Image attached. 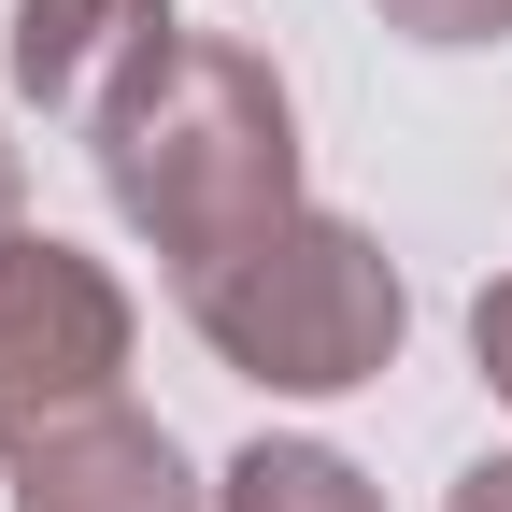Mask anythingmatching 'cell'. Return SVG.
<instances>
[{
    "instance_id": "obj_1",
    "label": "cell",
    "mask_w": 512,
    "mask_h": 512,
    "mask_svg": "<svg viewBox=\"0 0 512 512\" xmlns=\"http://www.w3.org/2000/svg\"><path fill=\"white\" fill-rule=\"evenodd\" d=\"M100 185H114V214L171 256V285L200 299L228 256H256L299 214V114L271 86V57L171 43L157 72L100 114Z\"/></svg>"
},
{
    "instance_id": "obj_2",
    "label": "cell",
    "mask_w": 512,
    "mask_h": 512,
    "mask_svg": "<svg viewBox=\"0 0 512 512\" xmlns=\"http://www.w3.org/2000/svg\"><path fill=\"white\" fill-rule=\"evenodd\" d=\"M185 313H200V342L242 384H285V399H342V384H370L399 356V271H384V242L342 228V214H285Z\"/></svg>"
},
{
    "instance_id": "obj_3",
    "label": "cell",
    "mask_w": 512,
    "mask_h": 512,
    "mask_svg": "<svg viewBox=\"0 0 512 512\" xmlns=\"http://www.w3.org/2000/svg\"><path fill=\"white\" fill-rule=\"evenodd\" d=\"M114 370H128L114 271L72 256V242H43V228H15V242H0V456H29L43 427L100 413Z\"/></svg>"
},
{
    "instance_id": "obj_4",
    "label": "cell",
    "mask_w": 512,
    "mask_h": 512,
    "mask_svg": "<svg viewBox=\"0 0 512 512\" xmlns=\"http://www.w3.org/2000/svg\"><path fill=\"white\" fill-rule=\"evenodd\" d=\"M171 43H185V29H171V0H15V100H29V114L100 128V114L143 86Z\"/></svg>"
},
{
    "instance_id": "obj_5",
    "label": "cell",
    "mask_w": 512,
    "mask_h": 512,
    "mask_svg": "<svg viewBox=\"0 0 512 512\" xmlns=\"http://www.w3.org/2000/svg\"><path fill=\"white\" fill-rule=\"evenodd\" d=\"M15 512H200V484H185L171 427H143V413L100 399V413L43 427L15 456Z\"/></svg>"
},
{
    "instance_id": "obj_6",
    "label": "cell",
    "mask_w": 512,
    "mask_h": 512,
    "mask_svg": "<svg viewBox=\"0 0 512 512\" xmlns=\"http://www.w3.org/2000/svg\"><path fill=\"white\" fill-rule=\"evenodd\" d=\"M228 512H384L328 441H256V456L228 470Z\"/></svg>"
},
{
    "instance_id": "obj_7",
    "label": "cell",
    "mask_w": 512,
    "mask_h": 512,
    "mask_svg": "<svg viewBox=\"0 0 512 512\" xmlns=\"http://www.w3.org/2000/svg\"><path fill=\"white\" fill-rule=\"evenodd\" d=\"M384 15H399L413 43H498V29H512V0H384Z\"/></svg>"
},
{
    "instance_id": "obj_8",
    "label": "cell",
    "mask_w": 512,
    "mask_h": 512,
    "mask_svg": "<svg viewBox=\"0 0 512 512\" xmlns=\"http://www.w3.org/2000/svg\"><path fill=\"white\" fill-rule=\"evenodd\" d=\"M470 342H484V384L512 399V285H484V299H470Z\"/></svg>"
},
{
    "instance_id": "obj_9",
    "label": "cell",
    "mask_w": 512,
    "mask_h": 512,
    "mask_svg": "<svg viewBox=\"0 0 512 512\" xmlns=\"http://www.w3.org/2000/svg\"><path fill=\"white\" fill-rule=\"evenodd\" d=\"M456 512H512V456H484V470L456 484Z\"/></svg>"
},
{
    "instance_id": "obj_10",
    "label": "cell",
    "mask_w": 512,
    "mask_h": 512,
    "mask_svg": "<svg viewBox=\"0 0 512 512\" xmlns=\"http://www.w3.org/2000/svg\"><path fill=\"white\" fill-rule=\"evenodd\" d=\"M29 228V185H15V143H0V242Z\"/></svg>"
}]
</instances>
